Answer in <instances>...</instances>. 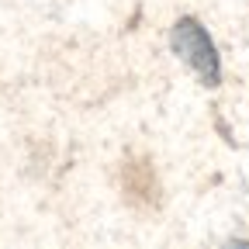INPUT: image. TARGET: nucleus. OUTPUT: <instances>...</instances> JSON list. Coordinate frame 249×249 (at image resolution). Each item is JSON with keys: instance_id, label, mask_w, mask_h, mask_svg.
Returning a JSON list of instances; mask_svg holds the SVG:
<instances>
[{"instance_id": "f257e3e1", "label": "nucleus", "mask_w": 249, "mask_h": 249, "mask_svg": "<svg viewBox=\"0 0 249 249\" xmlns=\"http://www.w3.org/2000/svg\"><path fill=\"white\" fill-rule=\"evenodd\" d=\"M170 45H173V52L187 62V66L204 80V87L222 83V59H218V49H214L208 28L201 21L180 18L173 24V31H170Z\"/></svg>"}]
</instances>
